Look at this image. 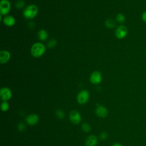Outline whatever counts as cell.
I'll list each match as a JSON object with an SVG mask.
<instances>
[{
  "instance_id": "603a6c76",
  "label": "cell",
  "mask_w": 146,
  "mask_h": 146,
  "mask_svg": "<svg viewBox=\"0 0 146 146\" xmlns=\"http://www.w3.org/2000/svg\"><path fill=\"white\" fill-rule=\"evenodd\" d=\"M108 137V135L107 133V132H103L100 135V138L103 140H106Z\"/></svg>"
},
{
  "instance_id": "cb8c5ba5",
  "label": "cell",
  "mask_w": 146,
  "mask_h": 146,
  "mask_svg": "<svg viewBox=\"0 0 146 146\" xmlns=\"http://www.w3.org/2000/svg\"><path fill=\"white\" fill-rule=\"evenodd\" d=\"M141 17H142V19L143 20V21L145 22H146V11H144V12L142 14Z\"/></svg>"
},
{
  "instance_id": "ba28073f",
  "label": "cell",
  "mask_w": 146,
  "mask_h": 146,
  "mask_svg": "<svg viewBox=\"0 0 146 146\" xmlns=\"http://www.w3.org/2000/svg\"><path fill=\"white\" fill-rule=\"evenodd\" d=\"M102 80V74L100 72L98 71H94L90 76V82L94 84H99Z\"/></svg>"
},
{
  "instance_id": "4fadbf2b",
  "label": "cell",
  "mask_w": 146,
  "mask_h": 146,
  "mask_svg": "<svg viewBox=\"0 0 146 146\" xmlns=\"http://www.w3.org/2000/svg\"><path fill=\"white\" fill-rule=\"evenodd\" d=\"M98 138L94 135H90L86 140V146H96L98 144Z\"/></svg>"
},
{
  "instance_id": "5bb4252c",
  "label": "cell",
  "mask_w": 146,
  "mask_h": 146,
  "mask_svg": "<svg viewBox=\"0 0 146 146\" xmlns=\"http://www.w3.org/2000/svg\"><path fill=\"white\" fill-rule=\"evenodd\" d=\"M48 33L44 29H40L38 32V39L41 41L46 40L48 38Z\"/></svg>"
},
{
  "instance_id": "ac0fdd59",
  "label": "cell",
  "mask_w": 146,
  "mask_h": 146,
  "mask_svg": "<svg viewBox=\"0 0 146 146\" xmlns=\"http://www.w3.org/2000/svg\"><path fill=\"white\" fill-rule=\"evenodd\" d=\"M55 113H56V116H57V117L59 119H63L64 117V116H65L64 112H63V110H62L60 109L56 110Z\"/></svg>"
},
{
  "instance_id": "8992f818",
  "label": "cell",
  "mask_w": 146,
  "mask_h": 146,
  "mask_svg": "<svg viewBox=\"0 0 146 146\" xmlns=\"http://www.w3.org/2000/svg\"><path fill=\"white\" fill-rule=\"evenodd\" d=\"M70 119L73 124H78L82 120V116L78 111L72 110L70 113Z\"/></svg>"
},
{
  "instance_id": "30bf717a",
  "label": "cell",
  "mask_w": 146,
  "mask_h": 146,
  "mask_svg": "<svg viewBox=\"0 0 146 146\" xmlns=\"http://www.w3.org/2000/svg\"><path fill=\"white\" fill-rule=\"evenodd\" d=\"M95 113L99 117L104 118L108 115V110L106 107L103 106H98L95 110Z\"/></svg>"
},
{
  "instance_id": "e0dca14e",
  "label": "cell",
  "mask_w": 146,
  "mask_h": 146,
  "mask_svg": "<svg viewBox=\"0 0 146 146\" xmlns=\"http://www.w3.org/2000/svg\"><path fill=\"white\" fill-rule=\"evenodd\" d=\"M1 110L3 112H6L8 111L9 108V104L7 102V101H3L1 105Z\"/></svg>"
},
{
  "instance_id": "ffe728a7",
  "label": "cell",
  "mask_w": 146,
  "mask_h": 146,
  "mask_svg": "<svg viewBox=\"0 0 146 146\" xmlns=\"http://www.w3.org/2000/svg\"><path fill=\"white\" fill-rule=\"evenodd\" d=\"M91 126L89 124L84 123L82 125V129L84 132H88L91 130Z\"/></svg>"
},
{
  "instance_id": "277c9868",
  "label": "cell",
  "mask_w": 146,
  "mask_h": 146,
  "mask_svg": "<svg viewBox=\"0 0 146 146\" xmlns=\"http://www.w3.org/2000/svg\"><path fill=\"white\" fill-rule=\"evenodd\" d=\"M11 4L8 0H1L0 2V13L2 15H7L10 11Z\"/></svg>"
},
{
  "instance_id": "3957f363",
  "label": "cell",
  "mask_w": 146,
  "mask_h": 146,
  "mask_svg": "<svg viewBox=\"0 0 146 146\" xmlns=\"http://www.w3.org/2000/svg\"><path fill=\"white\" fill-rule=\"evenodd\" d=\"M89 98H90V94L88 91L86 90H82L79 92L76 97V100L79 104H84L88 101Z\"/></svg>"
},
{
  "instance_id": "7a4b0ae2",
  "label": "cell",
  "mask_w": 146,
  "mask_h": 146,
  "mask_svg": "<svg viewBox=\"0 0 146 146\" xmlns=\"http://www.w3.org/2000/svg\"><path fill=\"white\" fill-rule=\"evenodd\" d=\"M38 13V7L35 5L31 4L25 8L23 11V15L27 19H31L36 16Z\"/></svg>"
},
{
  "instance_id": "6da1fadb",
  "label": "cell",
  "mask_w": 146,
  "mask_h": 146,
  "mask_svg": "<svg viewBox=\"0 0 146 146\" xmlns=\"http://www.w3.org/2000/svg\"><path fill=\"white\" fill-rule=\"evenodd\" d=\"M46 50V46L43 43L36 42L34 43L31 46L30 52L34 57L39 58L44 54Z\"/></svg>"
},
{
  "instance_id": "d6986e66",
  "label": "cell",
  "mask_w": 146,
  "mask_h": 146,
  "mask_svg": "<svg viewBox=\"0 0 146 146\" xmlns=\"http://www.w3.org/2000/svg\"><path fill=\"white\" fill-rule=\"evenodd\" d=\"M25 2L23 0H18L15 3V7L17 9H18L23 8L25 7Z\"/></svg>"
},
{
  "instance_id": "52a82bcc",
  "label": "cell",
  "mask_w": 146,
  "mask_h": 146,
  "mask_svg": "<svg viewBox=\"0 0 146 146\" xmlns=\"http://www.w3.org/2000/svg\"><path fill=\"white\" fill-rule=\"evenodd\" d=\"M0 96L3 101H7L11 99L12 92L9 88L2 87L0 90Z\"/></svg>"
},
{
  "instance_id": "8fae6325",
  "label": "cell",
  "mask_w": 146,
  "mask_h": 146,
  "mask_svg": "<svg viewBox=\"0 0 146 146\" xmlns=\"http://www.w3.org/2000/svg\"><path fill=\"white\" fill-rule=\"evenodd\" d=\"M11 55L9 51L2 50L0 52V62L1 64L6 63L10 59Z\"/></svg>"
},
{
  "instance_id": "2e32d148",
  "label": "cell",
  "mask_w": 146,
  "mask_h": 146,
  "mask_svg": "<svg viewBox=\"0 0 146 146\" xmlns=\"http://www.w3.org/2000/svg\"><path fill=\"white\" fill-rule=\"evenodd\" d=\"M116 19L117 21V22H118L119 23H122L123 22H125V15L121 13H119L116 15Z\"/></svg>"
},
{
  "instance_id": "d4e9b609",
  "label": "cell",
  "mask_w": 146,
  "mask_h": 146,
  "mask_svg": "<svg viewBox=\"0 0 146 146\" xmlns=\"http://www.w3.org/2000/svg\"><path fill=\"white\" fill-rule=\"evenodd\" d=\"M112 146H123V145L119 143H115L113 144Z\"/></svg>"
},
{
  "instance_id": "44dd1931",
  "label": "cell",
  "mask_w": 146,
  "mask_h": 146,
  "mask_svg": "<svg viewBox=\"0 0 146 146\" xmlns=\"http://www.w3.org/2000/svg\"><path fill=\"white\" fill-rule=\"evenodd\" d=\"M56 44V40L54 38L51 39L47 42V47L50 48H53L54 46H55Z\"/></svg>"
},
{
  "instance_id": "7402d4cb",
  "label": "cell",
  "mask_w": 146,
  "mask_h": 146,
  "mask_svg": "<svg viewBox=\"0 0 146 146\" xmlns=\"http://www.w3.org/2000/svg\"><path fill=\"white\" fill-rule=\"evenodd\" d=\"M17 128L20 132H23L26 129V125L23 123L20 122L17 124Z\"/></svg>"
},
{
  "instance_id": "5b68a950",
  "label": "cell",
  "mask_w": 146,
  "mask_h": 146,
  "mask_svg": "<svg viewBox=\"0 0 146 146\" xmlns=\"http://www.w3.org/2000/svg\"><path fill=\"white\" fill-rule=\"evenodd\" d=\"M128 33L127 28L124 25H120L115 30V36L117 39H121L124 38Z\"/></svg>"
},
{
  "instance_id": "9a60e30c",
  "label": "cell",
  "mask_w": 146,
  "mask_h": 146,
  "mask_svg": "<svg viewBox=\"0 0 146 146\" xmlns=\"http://www.w3.org/2000/svg\"><path fill=\"white\" fill-rule=\"evenodd\" d=\"M105 25L108 29H112L116 25V21L111 18L107 19L105 21Z\"/></svg>"
},
{
  "instance_id": "9c48e42d",
  "label": "cell",
  "mask_w": 146,
  "mask_h": 146,
  "mask_svg": "<svg viewBox=\"0 0 146 146\" xmlns=\"http://www.w3.org/2000/svg\"><path fill=\"white\" fill-rule=\"evenodd\" d=\"M39 121V116L35 113H31L29 115L26 117V122L30 125H34L37 124Z\"/></svg>"
},
{
  "instance_id": "7c38bea8",
  "label": "cell",
  "mask_w": 146,
  "mask_h": 146,
  "mask_svg": "<svg viewBox=\"0 0 146 146\" xmlns=\"http://www.w3.org/2000/svg\"><path fill=\"white\" fill-rule=\"evenodd\" d=\"M2 21L3 23L8 27L13 26L15 23V18L13 16L9 15H7L5 17H4Z\"/></svg>"
}]
</instances>
